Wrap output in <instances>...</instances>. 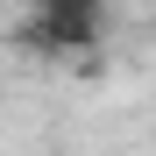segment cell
<instances>
[{
    "label": "cell",
    "mask_w": 156,
    "mask_h": 156,
    "mask_svg": "<svg viewBox=\"0 0 156 156\" xmlns=\"http://www.w3.org/2000/svg\"><path fill=\"white\" fill-rule=\"evenodd\" d=\"M14 43L36 57H92L107 43V0H29Z\"/></svg>",
    "instance_id": "cell-1"
}]
</instances>
